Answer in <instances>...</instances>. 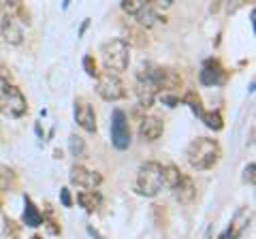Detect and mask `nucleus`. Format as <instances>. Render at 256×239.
<instances>
[{
  "label": "nucleus",
  "instance_id": "obj_1",
  "mask_svg": "<svg viewBox=\"0 0 256 239\" xmlns=\"http://www.w3.org/2000/svg\"><path fill=\"white\" fill-rule=\"evenodd\" d=\"M220 156H222L220 143L216 139H207V137L194 139L186 150V158H188L190 166H194L198 171L212 169L214 164H218Z\"/></svg>",
  "mask_w": 256,
  "mask_h": 239
},
{
  "label": "nucleus",
  "instance_id": "obj_2",
  "mask_svg": "<svg viewBox=\"0 0 256 239\" xmlns=\"http://www.w3.org/2000/svg\"><path fill=\"white\" fill-rule=\"evenodd\" d=\"M100 56H102V64H105L107 73H122V70L128 68V62H130V47L124 38H114L102 45L100 50Z\"/></svg>",
  "mask_w": 256,
  "mask_h": 239
},
{
  "label": "nucleus",
  "instance_id": "obj_3",
  "mask_svg": "<svg viewBox=\"0 0 256 239\" xmlns=\"http://www.w3.org/2000/svg\"><path fill=\"white\" fill-rule=\"evenodd\" d=\"M164 182H162V164L156 160H148L139 166L137 173V182H134V188L137 192L143 196H156L160 190H162Z\"/></svg>",
  "mask_w": 256,
  "mask_h": 239
},
{
  "label": "nucleus",
  "instance_id": "obj_4",
  "mask_svg": "<svg viewBox=\"0 0 256 239\" xmlns=\"http://www.w3.org/2000/svg\"><path fill=\"white\" fill-rule=\"evenodd\" d=\"M28 109L26 96L22 94V90L13 84L0 86V114H4L6 118H22Z\"/></svg>",
  "mask_w": 256,
  "mask_h": 239
},
{
  "label": "nucleus",
  "instance_id": "obj_5",
  "mask_svg": "<svg viewBox=\"0 0 256 239\" xmlns=\"http://www.w3.org/2000/svg\"><path fill=\"white\" fill-rule=\"evenodd\" d=\"M96 94L100 98H105L109 102L120 100L126 96V88L122 84V79L114 73H98L96 75Z\"/></svg>",
  "mask_w": 256,
  "mask_h": 239
},
{
  "label": "nucleus",
  "instance_id": "obj_6",
  "mask_svg": "<svg viewBox=\"0 0 256 239\" xmlns=\"http://www.w3.org/2000/svg\"><path fill=\"white\" fill-rule=\"evenodd\" d=\"M111 143L118 150H128L130 146V126L122 109H116L111 116Z\"/></svg>",
  "mask_w": 256,
  "mask_h": 239
},
{
  "label": "nucleus",
  "instance_id": "obj_7",
  "mask_svg": "<svg viewBox=\"0 0 256 239\" xmlns=\"http://www.w3.org/2000/svg\"><path fill=\"white\" fill-rule=\"evenodd\" d=\"M102 182V175L98 171H92V169H86L84 164H75L70 169V184L77 186V188H84V190H96Z\"/></svg>",
  "mask_w": 256,
  "mask_h": 239
},
{
  "label": "nucleus",
  "instance_id": "obj_8",
  "mask_svg": "<svg viewBox=\"0 0 256 239\" xmlns=\"http://www.w3.org/2000/svg\"><path fill=\"white\" fill-rule=\"evenodd\" d=\"M154 88H156V92L158 90H162L164 92H169V90H178V88L182 86V77L180 73L175 68H169V66H158L156 68V75H154Z\"/></svg>",
  "mask_w": 256,
  "mask_h": 239
},
{
  "label": "nucleus",
  "instance_id": "obj_9",
  "mask_svg": "<svg viewBox=\"0 0 256 239\" xmlns=\"http://www.w3.org/2000/svg\"><path fill=\"white\" fill-rule=\"evenodd\" d=\"M198 79H201L203 86H220L226 79V70H224V66L218 60L212 58V60H205L201 73H198Z\"/></svg>",
  "mask_w": 256,
  "mask_h": 239
},
{
  "label": "nucleus",
  "instance_id": "obj_10",
  "mask_svg": "<svg viewBox=\"0 0 256 239\" xmlns=\"http://www.w3.org/2000/svg\"><path fill=\"white\" fill-rule=\"evenodd\" d=\"M75 120H77V124L82 126L84 130L96 132V114H94V107L90 105V102H86L84 98H79L75 102Z\"/></svg>",
  "mask_w": 256,
  "mask_h": 239
},
{
  "label": "nucleus",
  "instance_id": "obj_11",
  "mask_svg": "<svg viewBox=\"0 0 256 239\" xmlns=\"http://www.w3.org/2000/svg\"><path fill=\"white\" fill-rule=\"evenodd\" d=\"M0 32H2L4 41L9 45H20L24 41V30L13 15H4L2 18V22H0Z\"/></svg>",
  "mask_w": 256,
  "mask_h": 239
},
{
  "label": "nucleus",
  "instance_id": "obj_12",
  "mask_svg": "<svg viewBox=\"0 0 256 239\" xmlns=\"http://www.w3.org/2000/svg\"><path fill=\"white\" fill-rule=\"evenodd\" d=\"M250 218H252V210L250 207H242V210L233 216V220H230V226H228L226 233H224V239H237L246 230Z\"/></svg>",
  "mask_w": 256,
  "mask_h": 239
},
{
  "label": "nucleus",
  "instance_id": "obj_13",
  "mask_svg": "<svg viewBox=\"0 0 256 239\" xmlns=\"http://www.w3.org/2000/svg\"><path fill=\"white\" fill-rule=\"evenodd\" d=\"M162 130H164L162 122H160L158 118H154V116L143 118L141 124H139V134H141L143 141H156V139H160Z\"/></svg>",
  "mask_w": 256,
  "mask_h": 239
},
{
  "label": "nucleus",
  "instance_id": "obj_14",
  "mask_svg": "<svg viewBox=\"0 0 256 239\" xmlns=\"http://www.w3.org/2000/svg\"><path fill=\"white\" fill-rule=\"evenodd\" d=\"M173 194L175 198L182 203V205H188L194 201V196H196V188H194V182H192L188 175H182V180H180V184L173 188Z\"/></svg>",
  "mask_w": 256,
  "mask_h": 239
},
{
  "label": "nucleus",
  "instance_id": "obj_15",
  "mask_svg": "<svg viewBox=\"0 0 256 239\" xmlns=\"http://www.w3.org/2000/svg\"><path fill=\"white\" fill-rule=\"evenodd\" d=\"M24 205H26V210H24V224H26V226H32V228L41 226V224H43V214L38 212V207L32 203V198H30V196L24 198Z\"/></svg>",
  "mask_w": 256,
  "mask_h": 239
},
{
  "label": "nucleus",
  "instance_id": "obj_16",
  "mask_svg": "<svg viewBox=\"0 0 256 239\" xmlns=\"http://www.w3.org/2000/svg\"><path fill=\"white\" fill-rule=\"evenodd\" d=\"M77 201H79V205H82L88 214H94L100 207L102 196L96 192V190H82V192L77 194Z\"/></svg>",
  "mask_w": 256,
  "mask_h": 239
},
{
  "label": "nucleus",
  "instance_id": "obj_17",
  "mask_svg": "<svg viewBox=\"0 0 256 239\" xmlns=\"http://www.w3.org/2000/svg\"><path fill=\"white\" fill-rule=\"evenodd\" d=\"M156 88L154 84H150V82H139L137 84V98H139V105L143 109H148L154 105V98H156Z\"/></svg>",
  "mask_w": 256,
  "mask_h": 239
},
{
  "label": "nucleus",
  "instance_id": "obj_18",
  "mask_svg": "<svg viewBox=\"0 0 256 239\" xmlns=\"http://www.w3.org/2000/svg\"><path fill=\"white\" fill-rule=\"evenodd\" d=\"M134 18H137V22H139L141 28H152V26H154V24L160 20L158 13H156V9H154V6H152L150 2L143 6V9H141L137 15H134Z\"/></svg>",
  "mask_w": 256,
  "mask_h": 239
},
{
  "label": "nucleus",
  "instance_id": "obj_19",
  "mask_svg": "<svg viewBox=\"0 0 256 239\" xmlns=\"http://www.w3.org/2000/svg\"><path fill=\"white\" fill-rule=\"evenodd\" d=\"M182 175H184V173H182L175 164H166V166H162V182H164V186H169L171 190L180 184Z\"/></svg>",
  "mask_w": 256,
  "mask_h": 239
},
{
  "label": "nucleus",
  "instance_id": "obj_20",
  "mask_svg": "<svg viewBox=\"0 0 256 239\" xmlns=\"http://www.w3.org/2000/svg\"><path fill=\"white\" fill-rule=\"evenodd\" d=\"M201 120L205 122L207 128H212V130H222V126H224V120L220 116V111H203Z\"/></svg>",
  "mask_w": 256,
  "mask_h": 239
},
{
  "label": "nucleus",
  "instance_id": "obj_21",
  "mask_svg": "<svg viewBox=\"0 0 256 239\" xmlns=\"http://www.w3.org/2000/svg\"><path fill=\"white\" fill-rule=\"evenodd\" d=\"M68 148H70V154H73L75 158H86V141L79 137V134H70L68 137Z\"/></svg>",
  "mask_w": 256,
  "mask_h": 239
},
{
  "label": "nucleus",
  "instance_id": "obj_22",
  "mask_svg": "<svg viewBox=\"0 0 256 239\" xmlns=\"http://www.w3.org/2000/svg\"><path fill=\"white\" fill-rule=\"evenodd\" d=\"M184 102H186V105L192 109V114H194V116H198V118L203 116L205 109H203V105H201V98H198L194 92H188L186 96H184Z\"/></svg>",
  "mask_w": 256,
  "mask_h": 239
},
{
  "label": "nucleus",
  "instance_id": "obj_23",
  "mask_svg": "<svg viewBox=\"0 0 256 239\" xmlns=\"http://www.w3.org/2000/svg\"><path fill=\"white\" fill-rule=\"evenodd\" d=\"M146 4H148V2H143V0H124V2H122V9H124L128 15H137Z\"/></svg>",
  "mask_w": 256,
  "mask_h": 239
},
{
  "label": "nucleus",
  "instance_id": "obj_24",
  "mask_svg": "<svg viewBox=\"0 0 256 239\" xmlns=\"http://www.w3.org/2000/svg\"><path fill=\"white\" fill-rule=\"evenodd\" d=\"M15 184V178H13V171H6V169H0V190H9Z\"/></svg>",
  "mask_w": 256,
  "mask_h": 239
},
{
  "label": "nucleus",
  "instance_id": "obj_25",
  "mask_svg": "<svg viewBox=\"0 0 256 239\" xmlns=\"http://www.w3.org/2000/svg\"><path fill=\"white\" fill-rule=\"evenodd\" d=\"M244 182H246V184H250V186L256 184V164H254V162H250V164L246 166V171H244Z\"/></svg>",
  "mask_w": 256,
  "mask_h": 239
},
{
  "label": "nucleus",
  "instance_id": "obj_26",
  "mask_svg": "<svg viewBox=\"0 0 256 239\" xmlns=\"http://www.w3.org/2000/svg\"><path fill=\"white\" fill-rule=\"evenodd\" d=\"M84 68H86V73L90 77L98 75V70H96V60L92 58V56H86V58H84Z\"/></svg>",
  "mask_w": 256,
  "mask_h": 239
},
{
  "label": "nucleus",
  "instance_id": "obj_27",
  "mask_svg": "<svg viewBox=\"0 0 256 239\" xmlns=\"http://www.w3.org/2000/svg\"><path fill=\"white\" fill-rule=\"evenodd\" d=\"M128 43H132V45H146L148 43V38H143V34L139 32V30H134V28H130L128 30Z\"/></svg>",
  "mask_w": 256,
  "mask_h": 239
},
{
  "label": "nucleus",
  "instance_id": "obj_28",
  "mask_svg": "<svg viewBox=\"0 0 256 239\" xmlns=\"http://www.w3.org/2000/svg\"><path fill=\"white\" fill-rule=\"evenodd\" d=\"M9 82H11V68L0 60V86H6Z\"/></svg>",
  "mask_w": 256,
  "mask_h": 239
},
{
  "label": "nucleus",
  "instance_id": "obj_29",
  "mask_svg": "<svg viewBox=\"0 0 256 239\" xmlns=\"http://www.w3.org/2000/svg\"><path fill=\"white\" fill-rule=\"evenodd\" d=\"M60 198H62V205L64 207H73V196H70V190L68 188H62L60 190Z\"/></svg>",
  "mask_w": 256,
  "mask_h": 239
},
{
  "label": "nucleus",
  "instance_id": "obj_30",
  "mask_svg": "<svg viewBox=\"0 0 256 239\" xmlns=\"http://www.w3.org/2000/svg\"><path fill=\"white\" fill-rule=\"evenodd\" d=\"M4 224H6V233H9V235H13V237H18V235H20V228H18V224H15L13 220L6 218V220H4Z\"/></svg>",
  "mask_w": 256,
  "mask_h": 239
},
{
  "label": "nucleus",
  "instance_id": "obj_31",
  "mask_svg": "<svg viewBox=\"0 0 256 239\" xmlns=\"http://www.w3.org/2000/svg\"><path fill=\"white\" fill-rule=\"evenodd\" d=\"M160 98H162V102H166L169 107H178V105H180V98L173 96V94H162Z\"/></svg>",
  "mask_w": 256,
  "mask_h": 239
},
{
  "label": "nucleus",
  "instance_id": "obj_32",
  "mask_svg": "<svg viewBox=\"0 0 256 239\" xmlns=\"http://www.w3.org/2000/svg\"><path fill=\"white\" fill-rule=\"evenodd\" d=\"M15 9H18V13H20V18H22V22H26V24H30V13H28V9L24 4H20L18 2V6H15Z\"/></svg>",
  "mask_w": 256,
  "mask_h": 239
},
{
  "label": "nucleus",
  "instance_id": "obj_33",
  "mask_svg": "<svg viewBox=\"0 0 256 239\" xmlns=\"http://www.w3.org/2000/svg\"><path fill=\"white\" fill-rule=\"evenodd\" d=\"M86 28H88V20L84 22V26H82V30H79V34H84V32H86Z\"/></svg>",
  "mask_w": 256,
  "mask_h": 239
},
{
  "label": "nucleus",
  "instance_id": "obj_34",
  "mask_svg": "<svg viewBox=\"0 0 256 239\" xmlns=\"http://www.w3.org/2000/svg\"><path fill=\"white\" fill-rule=\"evenodd\" d=\"M90 233H92V235H94V237H96V239H102V237H100V235H98V233H96V230H94V228H90Z\"/></svg>",
  "mask_w": 256,
  "mask_h": 239
},
{
  "label": "nucleus",
  "instance_id": "obj_35",
  "mask_svg": "<svg viewBox=\"0 0 256 239\" xmlns=\"http://www.w3.org/2000/svg\"><path fill=\"white\" fill-rule=\"evenodd\" d=\"M30 239H43V237H38V235H34V237H30Z\"/></svg>",
  "mask_w": 256,
  "mask_h": 239
},
{
  "label": "nucleus",
  "instance_id": "obj_36",
  "mask_svg": "<svg viewBox=\"0 0 256 239\" xmlns=\"http://www.w3.org/2000/svg\"><path fill=\"white\" fill-rule=\"evenodd\" d=\"M0 207H2V203H0Z\"/></svg>",
  "mask_w": 256,
  "mask_h": 239
}]
</instances>
